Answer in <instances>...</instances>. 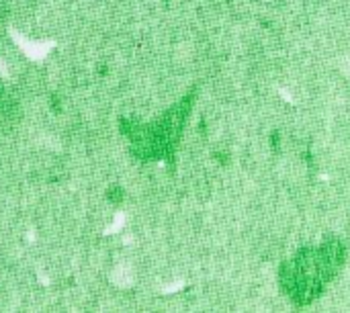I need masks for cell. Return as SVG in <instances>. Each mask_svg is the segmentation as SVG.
Returning a JSON list of instances; mask_svg holds the SVG:
<instances>
[{"instance_id": "1", "label": "cell", "mask_w": 350, "mask_h": 313, "mask_svg": "<svg viewBox=\"0 0 350 313\" xmlns=\"http://www.w3.org/2000/svg\"><path fill=\"white\" fill-rule=\"evenodd\" d=\"M340 260L342 248L338 243L299 254L291 264H285V291L295 297V301H311L334 277Z\"/></svg>"}]
</instances>
